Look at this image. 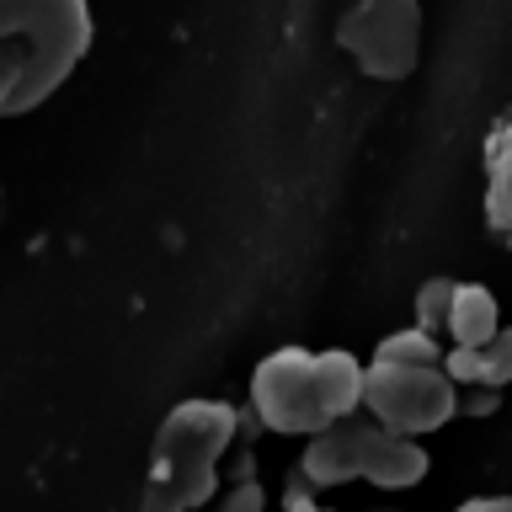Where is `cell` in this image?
<instances>
[{"instance_id": "1", "label": "cell", "mask_w": 512, "mask_h": 512, "mask_svg": "<svg viewBox=\"0 0 512 512\" xmlns=\"http://www.w3.org/2000/svg\"><path fill=\"white\" fill-rule=\"evenodd\" d=\"M86 54V0H0V118L43 107Z\"/></svg>"}, {"instance_id": "2", "label": "cell", "mask_w": 512, "mask_h": 512, "mask_svg": "<svg viewBox=\"0 0 512 512\" xmlns=\"http://www.w3.org/2000/svg\"><path fill=\"white\" fill-rule=\"evenodd\" d=\"M246 411L230 400L192 395L171 406L155 427L150 475L139 491V512H198L219 496V464L235 448Z\"/></svg>"}, {"instance_id": "3", "label": "cell", "mask_w": 512, "mask_h": 512, "mask_svg": "<svg viewBox=\"0 0 512 512\" xmlns=\"http://www.w3.org/2000/svg\"><path fill=\"white\" fill-rule=\"evenodd\" d=\"M363 400V363L352 352H310L278 347L251 374V416L283 438H315L347 416H358Z\"/></svg>"}, {"instance_id": "4", "label": "cell", "mask_w": 512, "mask_h": 512, "mask_svg": "<svg viewBox=\"0 0 512 512\" xmlns=\"http://www.w3.org/2000/svg\"><path fill=\"white\" fill-rule=\"evenodd\" d=\"M459 390L443 379L438 363H363V400L358 411L384 432L427 438L454 422Z\"/></svg>"}, {"instance_id": "5", "label": "cell", "mask_w": 512, "mask_h": 512, "mask_svg": "<svg viewBox=\"0 0 512 512\" xmlns=\"http://www.w3.org/2000/svg\"><path fill=\"white\" fill-rule=\"evenodd\" d=\"M336 43L368 80H406L422 54V0H352L336 22Z\"/></svg>"}, {"instance_id": "6", "label": "cell", "mask_w": 512, "mask_h": 512, "mask_svg": "<svg viewBox=\"0 0 512 512\" xmlns=\"http://www.w3.org/2000/svg\"><path fill=\"white\" fill-rule=\"evenodd\" d=\"M363 438H368V416H347L315 438H304V454H299V480L310 491H336L347 480H358V464H363Z\"/></svg>"}, {"instance_id": "7", "label": "cell", "mask_w": 512, "mask_h": 512, "mask_svg": "<svg viewBox=\"0 0 512 512\" xmlns=\"http://www.w3.org/2000/svg\"><path fill=\"white\" fill-rule=\"evenodd\" d=\"M432 470L422 438H400V432H384L368 422V438H363V464H358V480L379 491H411L422 486Z\"/></svg>"}, {"instance_id": "8", "label": "cell", "mask_w": 512, "mask_h": 512, "mask_svg": "<svg viewBox=\"0 0 512 512\" xmlns=\"http://www.w3.org/2000/svg\"><path fill=\"white\" fill-rule=\"evenodd\" d=\"M486 219L512 246V107L486 134Z\"/></svg>"}, {"instance_id": "9", "label": "cell", "mask_w": 512, "mask_h": 512, "mask_svg": "<svg viewBox=\"0 0 512 512\" xmlns=\"http://www.w3.org/2000/svg\"><path fill=\"white\" fill-rule=\"evenodd\" d=\"M496 331H502L496 294H491L486 283H459L454 288V304H448V320H443V336L454 347H486Z\"/></svg>"}, {"instance_id": "10", "label": "cell", "mask_w": 512, "mask_h": 512, "mask_svg": "<svg viewBox=\"0 0 512 512\" xmlns=\"http://www.w3.org/2000/svg\"><path fill=\"white\" fill-rule=\"evenodd\" d=\"M374 363H443V347H438V336L406 326V331H390L374 347Z\"/></svg>"}, {"instance_id": "11", "label": "cell", "mask_w": 512, "mask_h": 512, "mask_svg": "<svg viewBox=\"0 0 512 512\" xmlns=\"http://www.w3.org/2000/svg\"><path fill=\"white\" fill-rule=\"evenodd\" d=\"M454 288H459V278H427L422 288H416V331L443 336V320H448V304H454Z\"/></svg>"}, {"instance_id": "12", "label": "cell", "mask_w": 512, "mask_h": 512, "mask_svg": "<svg viewBox=\"0 0 512 512\" xmlns=\"http://www.w3.org/2000/svg\"><path fill=\"white\" fill-rule=\"evenodd\" d=\"M214 512H267V491L262 480H235L214 496Z\"/></svg>"}, {"instance_id": "13", "label": "cell", "mask_w": 512, "mask_h": 512, "mask_svg": "<svg viewBox=\"0 0 512 512\" xmlns=\"http://www.w3.org/2000/svg\"><path fill=\"white\" fill-rule=\"evenodd\" d=\"M502 411V390H459V400H454V416H496Z\"/></svg>"}, {"instance_id": "14", "label": "cell", "mask_w": 512, "mask_h": 512, "mask_svg": "<svg viewBox=\"0 0 512 512\" xmlns=\"http://www.w3.org/2000/svg\"><path fill=\"white\" fill-rule=\"evenodd\" d=\"M486 358H491V374H496V384L507 390V384H512V331H507V326H502V331H496L491 342H486Z\"/></svg>"}, {"instance_id": "15", "label": "cell", "mask_w": 512, "mask_h": 512, "mask_svg": "<svg viewBox=\"0 0 512 512\" xmlns=\"http://www.w3.org/2000/svg\"><path fill=\"white\" fill-rule=\"evenodd\" d=\"M283 512H331V507H320V502H315V491L304 486L299 475H288V491H283Z\"/></svg>"}, {"instance_id": "16", "label": "cell", "mask_w": 512, "mask_h": 512, "mask_svg": "<svg viewBox=\"0 0 512 512\" xmlns=\"http://www.w3.org/2000/svg\"><path fill=\"white\" fill-rule=\"evenodd\" d=\"M454 512H512V496H470Z\"/></svg>"}]
</instances>
